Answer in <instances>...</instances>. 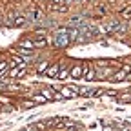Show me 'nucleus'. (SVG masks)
<instances>
[{"mask_svg":"<svg viewBox=\"0 0 131 131\" xmlns=\"http://www.w3.org/2000/svg\"><path fill=\"white\" fill-rule=\"evenodd\" d=\"M69 44H71V38H69V33L66 31V29H60L58 33H55L53 46H57V47H66V46H69Z\"/></svg>","mask_w":131,"mask_h":131,"instance_id":"f257e3e1","label":"nucleus"},{"mask_svg":"<svg viewBox=\"0 0 131 131\" xmlns=\"http://www.w3.org/2000/svg\"><path fill=\"white\" fill-rule=\"evenodd\" d=\"M42 95L47 98V100H62L64 98V95L58 91H55V89H49V88H42Z\"/></svg>","mask_w":131,"mask_h":131,"instance_id":"f03ea898","label":"nucleus"},{"mask_svg":"<svg viewBox=\"0 0 131 131\" xmlns=\"http://www.w3.org/2000/svg\"><path fill=\"white\" fill-rule=\"evenodd\" d=\"M26 75V64H18L16 68H13L9 73H7V77H11V78H20V77H24Z\"/></svg>","mask_w":131,"mask_h":131,"instance_id":"7ed1b4c3","label":"nucleus"},{"mask_svg":"<svg viewBox=\"0 0 131 131\" xmlns=\"http://www.w3.org/2000/svg\"><path fill=\"white\" fill-rule=\"evenodd\" d=\"M58 71H60V66H58V64H55V66H47L46 75H47V77H51V78H57Z\"/></svg>","mask_w":131,"mask_h":131,"instance_id":"20e7f679","label":"nucleus"},{"mask_svg":"<svg viewBox=\"0 0 131 131\" xmlns=\"http://www.w3.org/2000/svg\"><path fill=\"white\" fill-rule=\"evenodd\" d=\"M60 89V93L64 95V98H73V96H77V93L69 88V86H62V88H58Z\"/></svg>","mask_w":131,"mask_h":131,"instance_id":"39448f33","label":"nucleus"},{"mask_svg":"<svg viewBox=\"0 0 131 131\" xmlns=\"http://www.w3.org/2000/svg\"><path fill=\"white\" fill-rule=\"evenodd\" d=\"M127 75H129V73H127L126 69H120L118 73H115V75L111 77V82H122V80H124Z\"/></svg>","mask_w":131,"mask_h":131,"instance_id":"423d86ee","label":"nucleus"},{"mask_svg":"<svg viewBox=\"0 0 131 131\" xmlns=\"http://www.w3.org/2000/svg\"><path fill=\"white\" fill-rule=\"evenodd\" d=\"M82 73H84V68H82V66H75V68L69 71V77H73V78H80Z\"/></svg>","mask_w":131,"mask_h":131,"instance_id":"0eeeda50","label":"nucleus"},{"mask_svg":"<svg viewBox=\"0 0 131 131\" xmlns=\"http://www.w3.org/2000/svg\"><path fill=\"white\" fill-rule=\"evenodd\" d=\"M51 7H53V11H57V13H66V11L69 9L68 6H64V4H58V0H55Z\"/></svg>","mask_w":131,"mask_h":131,"instance_id":"6e6552de","label":"nucleus"},{"mask_svg":"<svg viewBox=\"0 0 131 131\" xmlns=\"http://www.w3.org/2000/svg\"><path fill=\"white\" fill-rule=\"evenodd\" d=\"M68 33H69L71 42H75V40H78V37H80V27H71Z\"/></svg>","mask_w":131,"mask_h":131,"instance_id":"1a4fd4ad","label":"nucleus"},{"mask_svg":"<svg viewBox=\"0 0 131 131\" xmlns=\"http://www.w3.org/2000/svg\"><path fill=\"white\" fill-rule=\"evenodd\" d=\"M26 24V16L24 15H15V18H13V26H24Z\"/></svg>","mask_w":131,"mask_h":131,"instance_id":"9d476101","label":"nucleus"},{"mask_svg":"<svg viewBox=\"0 0 131 131\" xmlns=\"http://www.w3.org/2000/svg\"><path fill=\"white\" fill-rule=\"evenodd\" d=\"M33 100H35L37 104H46V102H47V98H46L44 95H35V96H33Z\"/></svg>","mask_w":131,"mask_h":131,"instance_id":"9b49d317","label":"nucleus"},{"mask_svg":"<svg viewBox=\"0 0 131 131\" xmlns=\"http://www.w3.org/2000/svg\"><path fill=\"white\" fill-rule=\"evenodd\" d=\"M20 47H26V49H33L35 47V42H29V40H22L20 44H18Z\"/></svg>","mask_w":131,"mask_h":131,"instance_id":"f8f14e48","label":"nucleus"},{"mask_svg":"<svg viewBox=\"0 0 131 131\" xmlns=\"http://www.w3.org/2000/svg\"><path fill=\"white\" fill-rule=\"evenodd\" d=\"M96 78V71L95 69H88L86 71V80H95Z\"/></svg>","mask_w":131,"mask_h":131,"instance_id":"ddd939ff","label":"nucleus"},{"mask_svg":"<svg viewBox=\"0 0 131 131\" xmlns=\"http://www.w3.org/2000/svg\"><path fill=\"white\" fill-rule=\"evenodd\" d=\"M68 77H69V71H68V69H62V71H58V75H57L58 80H66Z\"/></svg>","mask_w":131,"mask_h":131,"instance_id":"4468645a","label":"nucleus"},{"mask_svg":"<svg viewBox=\"0 0 131 131\" xmlns=\"http://www.w3.org/2000/svg\"><path fill=\"white\" fill-rule=\"evenodd\" d=\"M47 42H46V38L42 37V38H38V40H35V46H38V47H44Z\"/></svg>","mask_w":131,"mask_h":131,"instance_id":"2eb2a0df","label":"nucleus"},{"mask_svg":"<svg viewBox=\"0 0 131 131\" xmlns=\"http://www.w3.org/2000/svg\"><path fill=\"white\" fill-rule=\"evenodd\" d=\"M18 64H24V58H20V57H15V60H13V66H18Z\"/></svg>","mask_w":131,"mask_h":131,"instance_id":"dca6fc26","label":"nucleus"},{"mask_svg":"<svg viewBox=\"0 0 131 131\" xmlns=\"http://www.w3.org/2000/svg\"><path fill=\"white\" fill-rule=\"evenodd\" d=\"M37 69H38V73H40V71H46V69H47V64H46V62H42V64L38 66Z\"/></svg>","mask_w":131,"mask_h":131,"instance_id":"f3484780","label":"nucleus"},{"mask_svg":"<svg viewBox=\"0 0 131 131\" xmlns=\"http://www.w3.org/2000/svg\"><path fill=\"white\" fill-rule=\"evenodd\" d=\"M129 13H131V9L127 7V9H124V11H122V16H124V18H129V16H131Z\"/></svg>","mask_w":131,"mask_h":131,"instance_id":"a211bd4d","label":"nucleus"},{"mask_svg":"<svg viewBox=\"0 0 131 131\" xmlns=\"http://www.w3.org/2000/svg\"><path fill=\"white\" fill-rule=\"evenodd\" d=\"M2 69H7V62H0V71Z\"/></svg>","mask_w":131,"mask_h":131,"instance_id":"6ab92c4d","label":"nucleus"},{"mask_svg":"<svg viewBox=\"0 0 131 131\" xmlns=\"http://www.w3.org/2000/svg\"><path fill=\"white\" fill-rule=\"evenodd\" d=\"M0 24H2V20H0Z\"/></svg>","mask_w":131,"mask_h":131,"instance_id":"aec40b11","label":"nucleus"}]
</instances>
